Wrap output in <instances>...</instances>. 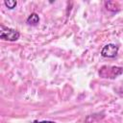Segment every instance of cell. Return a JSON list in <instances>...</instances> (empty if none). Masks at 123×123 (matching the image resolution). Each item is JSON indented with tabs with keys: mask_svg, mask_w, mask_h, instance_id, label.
<instances>
[{
	"mask_svg": "<svg viewBox=\"0 0 123 123\" xmlns=\"http://www.w3.org/2000/svg\"><path fill=\"white\" fill-rule=\"evenodd\" d=\"M123 73V67L114 65H103L99 69V76L103 79H115Z\"/></svg>",
	"mask_w": 123,
	"mask_h": 123,
	"instance_id": "6da1fadb",
	"label": "cell"
},
{
	"mask_svg": "<svg viewBox=\"0 0 123 123\" xmlns=\"http://www.w3.org/2000/svg\"><path fill=\"white\" fill-rule=\"evenodd\" d=\"M20 37V33L12 28L0 25V38L7 41H16Z\"/></svg>",
	"mask_w": 123,
	"mask_h": 123,
	"instance_id": "7a4b0ae2",
	"label": "cell"
},
{
	"mask_svg": "<svg viewBox=\"0 0 123 123\" xmlns=\"http://www.w3.org/2000/svg\"><path fill=\"white\" fill-rule=\"evenodd\" d=\"M119 51V46L114 43H108L106 44L102 50H101V56L103 58H108V59H112L115 58L118 54Z\"/></svg>",
	"mask_w": 123,
	"mask_h": 123,
	"instance_id": "3957f363",
	"label": "cell"
},
{
	"mask_svg": "<svg viewBox=\"0 0 123 123\" xmlns=\"http://www.w3.org/2000/svg\"><path fill=\"white\" fill-rule=\"evenodd\" d=\"M26 23L29 26H37L39 23V16L37 12H32L26 19Z\"/></svg>",
	"mask_w": 123,
	"mask_h": 123,
	"instance_id": "277c9868",
	"label": "cell"
},
{
	"mask_svg": "<svg viewBox=\"0 0 123 123\" xmlns=\"http://www.w3.org/2000/svg\"><path fill=\"white\" fill-rule=\"evenodd\" d=\"M105 8L111 12H116L119 11V5L115 1H106L105 2Z\"/></svg>",
	"mask_w": 123,
	"mask_h": 123,
	"instance_id": "5b68a950",
	"label": "cell"
},
{
	"mask_svg": "<svg viewBox=\"0 0 123 123\" xmlns=\"http://www.w3.org/2000/svg\"><path fill=\"white\" fill-rule=\"evenodd\" d=\"M104 113H93V114H90V115H87L86 117V123H94L102 118H104Z\"/></svg>",
	"mask_w": 123,
	"mask_h": 123,
	"instance_id": "8992f818",
	"label": "cell"
},
{
	"mask_svg": "<svg viewBox=\"0 0 123 123\" xmlns=\"http://www.w3.org/2000/svg\"><path fill=\"white\" fill-rule=\"evenodd\" d=\"M4 5L9 9V10H12L16 7L17 5V2L14 1V0H5L4 1Z\"/></svg>",
	"mask_w": 123,
	"mask_h": 123,
	"instance_id": "52a82bcc",
	"label": "cell"
},
{
	"mask_svg": "<svg viewBox=\"0 0 123 123\" xmlns=\"http://www.w3.org/2000/svg\"><path fill=\"white\" fill-rule=\"evenodd\" d=\"M32 123H56V122H54V121H50V120H42V121L34 120Z\"/></svg>",
	"mask_w": 123,
	"mask_h": 123,
	"instance_id": "ba28073f",
	"label": "cell"
}]
</instances>
